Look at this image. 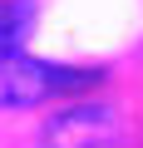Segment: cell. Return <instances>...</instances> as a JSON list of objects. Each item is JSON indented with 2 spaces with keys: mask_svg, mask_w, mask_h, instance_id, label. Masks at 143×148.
<instances>
[{
  "mask_svg": "<svg viewBox=\"0 0 143 148\" xmlns=\"http://www.w3.org/2000/svg\"><path fill=\"white\" fill-rule=\"evenodd\" d=\"M30 25H35V5L30 0H0V59L20 54Z\"/></svg>",
  "mask_w": 143,
  "mask_h": 148,
  "instance_id": "obj_3",
  "label": "cell"
},
{
  "mask_svg": "<svg viewBox=\"0 0 143 148\" xmlns=\"http://www.w3.org/2000/svg\"><path fill=\"white\" fill-rule=\"evenodd\" d=\"M99 79V69H74V64H54V59H30L10 54L0 59V104L5 109H35L64 94H79Z\"/></svg>",
  "mask_w": 143,
  "mask_h": 148,
  "instance_id": "obj_1",
  "label": "cell"
},
{
  "mask_svg": "<svg viewBox=\"0 0 143 148\" xmlns=\"http://www.w3.org/2000/svg\"><path fill=\"white\" fill-rule=\"evenodd\" d=\"M118 138V114L109 104H74L49 119L44 148H109Z\"/></svg>",
  "mask_w": 143,
  "mask_h": 148,
  "instance_id": "obj_2",
  "label": "cell"
}]
</instances>
